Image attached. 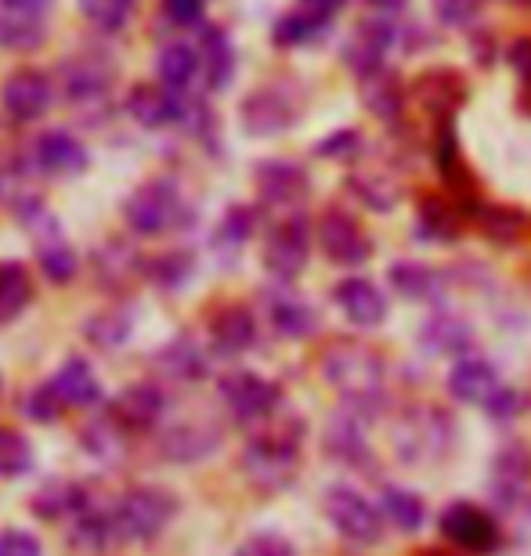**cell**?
I'll return each mask as SVG.
<instances>
[{
  "label": "cell",
  "instance_id": "cell-1",
  "mask_svg": "<svg viewBox=\"0 0 531 556\" xmlns=\"http://www.w3.org/2000/svg\"><path fill=\"white\" fill-rule=\"evenodd\" d=\"M323 380L347 408L372 416L383 394V358L362 340H333L323 351Z\"/></svg>",
  "mask_w": 531,
  "mask_h": 556
},
{
  "label": "cell",
  "instance_id": "cell-2",
  "mask_svg": "<svg viewBox=\"0 0 531 556\" xmlns=\"http://www.w3.org/2000/svg\"><path fill=\"white\" fill-rule=\"evenodd\" d=\"M239 466L257 492H282V488H290L296 481V470H301V422L257 433L242 448Z\"/></svg>",
  "mask_w": 531,
  "mask_h": 556
},
{
  "label": "cell",
  "instance_id": "cell-3",
  "mask_svg": "<svg viewBox=\"0 0 531 556\" xmlns=\"http://www.w3.org/2000/svg\"><path fill=\"white\" fill-rule=\"evenodd\" d=\"M116 528L124 542H152L170 528V520L177 517V498L167 488L156 484H138L127 488L113 506Z\"/></svg>",
  "mask_w": 531,
  "mask_h": 556
},
{
  "label": "cell",
  "instance_id": "cell-4",
  "mask_svg": "<svg viewBox=\"0 0 531 556\" xmlns=\"http://www.w3.org/2000/svg\"><path fill=\"white\" fill-rule=\"evenodd\" d=\"M452 444V419L441 408L416 405L397 419L394 448L405 463H438Z\"/></svg>",
  "mask_w": 531,
  "mask_h": 556
},
{
  "label": "cell",
  "instance_id": "cell-5",
  "mask_svg": "<svg viewBox=\"0 0 531 556\" xmlns=\"http://www.w3.org/2000/svg\"><path fill=\"white\" fill-rule=\"evenodd\" d=\"M326 517L354 546H376L383 539V514L351 484H333L326 492Z\"/></svg>",
  "mask_w": 531,
  "mask_h": 556
},
{
  "label": "cell",
  "instance_id": "cell-6",
  "mask_svg": "<svg viewBox=\"0 0 531 556\" xmlns=\"http://www.w3.org/2000/svg\"><path fill=\"white\" fill-rule=\"evenodd\" d=\"M124 217L138 236H163L181 217V192L167 177L146 181L138 192H130V199L124 203Z\"/></svg>",
  "mask_w": 531,
  "mask_h": 556
},
{
  "label": "cell",
  "instance_id": "cell-7",
  "mask_svg": "<svg viewBox=\"0 0 531 556\" xmlns=\"http://www.w3.org/2000/svg\"><path fill=\"white\" fill-rule=\"evenodd\" d=\"M220 402L228 405V413L236 422H268L275 416V408L282 402L279 383L264 380L257 372H231L220 380Z\"/></svg>",
  "mask_w": 531,
  "mask_h": 556
},
{
  "label": "cell",
  "instance_id": "cell-8",
  "mask_svg": "<svg viewBox=\"0 0 531 556\" xmlns=\"http://www.w3.org/2000/svg\"><path fill=\"white\" fill-rule=\"evenodd\" d=\"M318 247L340 268H362L372 257V239L365 236L358 220L337 206L318 217Z\"/></svg>",
  "mask_w": 531,
  "mask_h": 556
},
{
  "label": "cell",
  "instance_id": "cell-9",
  "mask_svg": "<svg viewBox=\"0 0 531 556\" xmlns=\"http://www.w3.org/2000/svg\"><path fill=\"white\" fill-rule=\"evenodd\" d=\"M441 535H445L452 546H459L463 553H473V556H484L500 546V525H495V517L473 503H452L445 514H441Z\"/></svg>",
  "mask_w": 531,
  "mask_h": 556
},
{
  "label": "cell",
  "instance_id": "cell-10",
  "mask_svg": "<svg viewBox=\"0 0 531 556\" xmlns=\"http://www.w3.org/2000/svg\"><path fill=\"white\" fill-rule=\"evenodd\" d=\"M307 253H312V231L301 217H290L271 228L268 242H264V268H268L279 282H290L304 271Z\"/></svg>",
  "mask_w": 531,
  "mask_h": 556
},
{
  "label": "cell",
  "instance_id": "cell-11",
  "mask_svg": "<svg viewBox=\"0 0 531 556\" xmlns=\"http://www.w3.org/2000/svg\"><path fill=\"white\" fill-rule=\"evenodd\" d=\"M296 119V102L282 87H261L242 102V127L253 138H275L290 130Z\"/></svg>",
  "mask_w": 531,
  "mask_h": 556
},
{
  "label": "cell",
  "instance_id": "cell-12",
  "mask_svg": "<svg viewBox=\"0 0 531 556\" xmlns=\"http://www.w3.org/2000/svg\"><path fill=\"white\" fill-rule=\"evenodd\" d=\"M220 444V427L214 419H185L160 433V459L167 463H203Z\"/></svg>",
  "mask_w": 531,
  "mask_h": 556
},
{
  "label": "cell",
  "instance_id": "cell-13",
  "mask_svg": "<svg viewBox=\"0 0 531 556\" xmlns=\"http://www.w3.org/2000/svg\"><path fill=\"white\" fill-rule=\"evenodd\" d=\"M163 413H167V397L152 383H130L109 405V416L127 433H149L152 427H160Z\"/></svg>",
  "mask_w": 531,
  "mask_h": 556
},
{
  "label": "cell",
  "instance_id": "cell-14",
  "mask_svg": "<svg viewBox=\"0 0 531 556\" xmlns=\"http://www.w3.org/2000/svg\"><path fill=\"white\" fill-rule=\"evenodd\" d=\"M503 387L506 383L500 380L495 365L484 358H459L448 372V394L463 405L484 408V413H489L495 397L503 394Z\"/></svg>",
  "mask_w": 531,
  "mask_h": 556
},
{
  "label": "cell",
  "instance_id": "cell-15",
  "mask_svg": "<svg viewBox=\"0 0 531 556\" xmlns=\"http://www.w3.org/2000/svg\"><path fill=\"white\" fill-rule=\"evenodd\" d=\"M394 37H397V29H394L391 18L380 15V18L362 22L358 33L347 40V51H344L347 70L358 76V80H365V76L376 73V70H383V59H387V51H391Z\"/></svg>",
  "mask_w": 531,
  "mask_h": 556
},
{
  "label": "cell",
  "instance_id": "cell-16",
  "mask_svg": "<svg viewBox=\"0 0 531 556\" xmlns=\"http://www.w3.org/2000/svg\"><path fill=\"white\" fill-rule=\"evenodd\" d=\"M531 488V455L521 444H506L492 459V498L500 509H517Z\"/></svg>",
  "mask_w": 531,
  "mask_h": 556
},
{
  "label": "cell",
  "instance_id": "cell-17",
  "mask_svg": "<svg viewBox=\"0 0 531 556\" xmlns=\"http://www.w3.org/2000/svg\"><path fill=\"white\" fill-rule=\"evenodd\" d=\"M0 102H4L8 116L22 119V124H33V119H40L51 109V80L37 70H18L8 76Z\"/></svg>",
  "mask_w": 531,
  "mask_h": 556
},
{
  "label": "cell",
  "instance_id": "cell-18",
  "mask_svg": "<svg viewBox=\"0 0 531 556\" xmlns=\"http://www.w3.org/2000/svg\"><path fill=\"white\" fill-rule=\"evenodd\" d=\"M333 296H337V307L344 311V318L351 321V326L372 329V326H380V321L387 318L383 289L376 282H369V278H362V275L344 278V282L337 286Z\"/></svg>",
  "mask_w": 531,
  "mask_h": 556
},
{
  "label": "cell",
  "instance_id": "cell-19",
  "mask_svg": "<svg viewBox=\"0 0 531 556\" xmlns=\"http://www.w3.org/2000/svg\"><path fill=\"white\" fill-rule=\"evenodd\" d=\"M253 181L271 206H293L307 195V170L290 160H264Z\"/></svg>",
  "mask_w": 531,
  "mask_h": 556
},
{
  "label": "cell",
  "instance_id": "cell-20",
  "mask_svg": "<svg viewBox=\"0 0 531 556\" xmlns=\"http://www.w3.org/2000/svg\"><path fill=\"white\" fill-rule=\"evenodd\" d=\"M119 539V528H116V514L113 509H102V506H84L80 514L73 517V528H69V546L80 549V553H105L113 549Z\"/></svg>",
  "mask_w": 531,
  "mask_h": 556
},
{
  "label": "cell",
  "instance_id": "cell-21",
  "mask_svg": "<svg viewBox=\"0 0 531 556\" xmlns=\"http://www.w3.org/2000/svg\"><path fill=\"white\" fill-rule=\"evenodd\" d=\"M127 113H130V119H135V124L149 127V130H160V127L177 124V119L185 116V105L177 102L170 87L141 84L127 98Z\"/></svg>",
  "mask_w": 531,
  "mask_h": 556
},
{
  "label": "cell",
  "instance_id": "cell-22",
  "mask_svg": "<svg viewBox=\"0 0 531 556\" xmlns=\"http://www.w3.org/2000/svg\"><path fill=\"white\" fill-rule=\"evenodd\" d=\"M156 369L170 383H199L210 372V362L192 337H174L167 348L156 351Z\"/></svg>",
  "mask_w": 531,
  "mask_h": 556
},
{
  "label": "cell",
  "instance_id": "cell-23",
  "mask_svg": "<svg viewBox=\"0 0 531 556\" xmlns=\"http://www.w3.org/2000/svg\"><path fill=\"white\" fill-rule=\"evenodd\" d=\"M268 321L282 340H307L318 329L315 307L290 289H279V293L268 296Z\"/></svg>",
  "mask_w": 531,
  "mask_h": 556
},
{
  "label": "cell",
  "instance_id": "cell-24",
  "mask_svg": "<svg viewBox=\"0 0 531 556\" xmlns=\"http://www.w3.org/2000/svg\"><path fill=\"white\" fill-rule=\"evenodd\" d=\"M210 337H214V348L220 354L239 358V354H246L253 343H257V318L239 304L220 307L214 321H210Z\"/></svg>",
  "mask_w": 531,
  "mask_h": 556
},
{
  "label": "cell",
  "instance_id": "cell-25",
  "mask_svg": "<svg viewBox=\"0 0 531 556\" xmlns=\"http://www.w3.org/2000/svg\"><path fill=\"white\" fill-rule=\"evenodd\" d=\"M365 413L358 408H344L333 422H329L326 433V448L333 459L347 463V466H365L369 463V441H365Z\"/></svg>",
  "mask_w": 531,
  "mask_h": 556
},
{
  "label": "cell",
  "instance_id": "cell-26",
  "mask_svg": "<svg viewBox=\"0 0 531 556\" xmlns=\"http://www.w3.org/2000/svg\"><path fill=\"white\" fill-rule=\"evenodd\" d=\"M113 84V65L98 54H76L73 62H65V94L69 102H94L102 98Z\"/></svg>",
  "mask_w": 531,
  "mask_h": 556
},
{
  "label": "cell",
  "instance_id": "cell-27",
  "mask_svg": "<svg viewBox=\"0 0 531 556\" xmlns=\"http://www.w3.org/2000/svg\"><path fill=\"white\" fill-rule=\"evenodd\" d=\"M84 506H91V492L76 481H48L33 495V514H37L43 525H54L62 517H76Z\"/></svg>",
  "mask_w": 531,
  "mask_h": 556
},
{
  "label": "cell",
  "instance_id": "cell-28",
  "mask_svg": "<svg viewBox=\"0 0 531 556\" xmlns=\"http://www.w3.org/2000/svg\"><path fill=\"white\" fill-rule=\"evenodd\" d=\"M37 163L54 177H69V174H80L87 166V149L69 130H48V135L37 141Z\"/></svg>",
  "mask_w": 531,
  "mask_h": 556
},
{
  "label": "cell",
  "instance_id": "cell-29",
  "mask_svg": "<svg viewBox=\"0 0 531 556\" xmlns=\"http://www.w3.org/2000/svg\"><path fill=\"white\" fill-rule=\"evenodd\" d=\"M54 391L62 394V402L69 408H91L102 402V383H98L94 369L84 358H69L54 376Z\"/></svg>",
  "mask_w": 531,
  "mask_h": 556
},
{
  "label": "cell",
  "instance_id": "cell-30",
  "mask_svg": "<svg viewBox=\"0 0 531 556\" xmlns=\"http://www.w3.org/2000/svg\"><path fill=\"white\" fill-rule=\"evenodd\" d=\"M362 98L369 105V113L383 124H394L405 113V87L391 70H376L362 80Z\"/></svg>",
  "mask_w": 531,
  "mask_h": 556
},
{
  "label": "cell",
  "instance_id": "cell-31",
  "mask_svg": "<svg viewBox=\"0 0 531 556\" xmlns=\"http://www.w3.org/2000/svg\"><path fill=\"white\" fill-rule=\"evenodd\" d=\"M413 94L423 102L430 113H452L463 98H467V87H463V80H459V73L456 70H430V73H423L416 80V87H413Z\"/></svg>",
  "mask_w": 531,
  "mask_h": 556
},
{
  "label": "cell",
  "instance_id": "cell-32",
  "mask_svg": "<svg viewBox=\"0 0 531 556\" xmlns=\"http://www.w3.org/2000/svg\"><path fill=\"white\" fill-rule=\"evenodd\" d=\"M29 304H33V278L26 271V264L4 261L0 264V326H11L15 318H22Z\"/></svg>",
  "mask_w": 531,
  "mask_h": 556
},
{
  "label": "cell",
  "instance_id": "cell-33",
  "mask_svg": "<svg viewBox=\"0 0 531 556\" xmlns=\"http://www.w3.org/2000/svg\"><path fill=\"white\" fill-rule=\"evenodd\" d=\"M138 268H141L138 250H130L127 242H119V239L105 242V247L94 253V275H98V282L109 289H124L130 278H138Z\"/></svg>",
  "mask_w": 531,
  "mask_h": 556
},
{
  "label": "cell",
  "instance_id": "cell-34",
  "mask_svg": "<svg viewBox=\"0 0 531 556\" xmlns=\"http://www.w3.org/2000/svg\"><path fill=\"white\" fill-rule=\"evenodd\" d=\"M380 514H383V520L391 528L408 531V535H413V531L423 528L427 506H423V498H419L416 492H408V488L387 484L383 492H380Z\"/></svg>",
  "mask_w": 531,
  "mask_h": 556
},
{
  "label": "cell",
  "instance_id": "cell-35",
  "mask_svg": "<svg viewBox=\"0 0 531 556\" xmlns=\"http://www.w3.org/2000/svg\"><path fill=\"white\" fill-rule=\"evenodd\" d=\"M387 278H391V286L405 300H419V304H427V300H434L441 293V275L423 261H397L391 264V275Z\"/></svg>",
  "mask_w": 531,
  "mask_h": 556
},
{
  "label": "cell",
  "instance_id": "cell-36",
  "mask_svg": "<svg viewBox=\"0 0 531 556\" xmlns=\"http://www.w3.org/2000/svg\"><path fill=\"white\" fill-rule=\"evenodd\" d=\"M199 51L192 43H167L160 54H156V76L163 87H170V91H185L188 84L195 80L199 73Z\"/></svg>",
  "mask_w": 531,
  "mask_h": 556
},
{
  "label": "cell",
  "instance_id": "cell-37",
  "mask_svg": "<svg viewBox=\"0 0 531 556\" xmlns=\"http://www.w3.org/2000/svg\"><path fill=\"white\" fill-rule=\"evenodd\" d=\"M127 438L130 433L119 427V422L113 416H102V419H91L84 427L80 433V444L87 452L94 455V459H102V463H116V459H124V452H127Z\"/></svg>",
  "mask_w": 531,
  "mask_h": 556
},
{
  "label": "cell",
  "instance_id": "cell-38",
  "mask_svg": "<svg viewBox=\"0 0 531 556\" xmlns=\"http://www.w3.org/2000/svg\"><path fill=\"white\" fill-rule=\"evenodd\" d=\"M473 343V329L456 315H434L423 326V348L434 354H467Z\"/></svg>",
  "mask_w": 531,
  "mask_h": 556
},
{
  "label": "cell",
  "instance_id": "cell-39",
  "mask_svg": "<svg viewBox=\"0 0 531 556\" xmlns=\"http://www.w3.org/2000/svg\"><path fill=\"white\" fill-rule=\"evenodd\" d=\"M347 188H351V195L358 199V203L376 210V214H387V210H394L397 199H402L397 185L383 170H358V174H351Z\"/></svg>",
  "mask_w": 531,
  "mask_h": 556
},
{
  "label": "cell",
  "instance_id": "cell-40",
  "mask_svg": "<svg viewBox=\"0 0 531 556\" xmlns=\"http://www.w3.org/2000/svg\"><path fill=\"white\" fill-rule=\"evenodd\" d=\"M203 65H206V84L220 91V87H228L231 73H236V48H231V40L225 37L220 29H206L203 33Z\"/></svg>",
  "mask_w": 531,
  "mask_h": 556
},
{
  "label": "cell",
  "instance_id": "cell-41",
  "mask_svg": "<svg viewBox=\"0 0 531 556\" xmlns=\"http://www.w3.org/2000/svg\"><path fill=\"white\" fill-rule=\"evenodd\" d=\"M326 26H329V18H318L307 8L290 11V15H282L279 22H275V43H279V48H286V51L301 48V43L315 40Z\"/></svg>",
  "mask_w": 531,
  "mask_h": 556
},
{
  "label": "cell",
  "instance_id": "cell-42",
  "mask_svg": "<svg viewBox=\"0 0 531 556\" xmlns=\"http://www.w3.org/2000/svg\"><path fill=\"white\" fill-rule=\"evenodd\" d=\"M43 37V29H40V18L37 15H29V11H4L0 15V43L4 48H15V51H29V48H37Z\"/></svg>",
  "mask_w": 531,
  "mask_h": 556
},
{
  "label": "cell",
  "instance_id": "cell-43",
  "mask_svg": "<svg viewBox=\"0 0 531 556\" xmlns=\"http://www.w3.org/2000/svg\"><path fill=\"white\" fill-rule=\"evenodd\" d=\"M84 332H87V340H91L94 348L116 351L119 343H127V337H130V315L109 307V311H102V315H94L91 321H87Z\"/></svg>",
  "mask_w": 531,
  "mask_h": 556
},
{
  "label": "cell",
  "instance_id": "cell-44",
  "mask_svg": "<svg viewBox=\"0 0 531 556\" xmlns=\"http://www.w3.org/2000/svg\"><path fill=\"white\" fill-rule=\"evenodd\" d=\"M33 470V444L29 438H22L18 430L0 427V477L15 481V477Z\"/></svg>",
  "mask_w": 531,
  "mask_h": 556
},
{
  "label": "cell",
  "instance_id": "cell-45",
  "mask_svg": "<svg viewBox=\"0 0 531 556\" xmlns=\"http://www.w3.org/2000/svg\"><path fill=\"white\" fill-rule=\"evenodd\" d=\"M419 228H423L430 239L448 242L459 236V214L445 199H423V206H419Z\"/></svg>",
  "mask_w": 531,
  "mask_h": 556
},
{
  "label": "cell",
  "instance_id": "cell-46",
  "mask_svg": "<svg viewBox=\"0 0 531 556\" xmlns=\"http://www.w3.org/2000/svg\"><path fill=\"white\" fill-rule=\"evenodd\" d=\"M478 225L484 236L492 242H500V247H510V242L524 231L521 214H514V210H506V206H484L478 214Z\"/></svg>",
  "mask_w": 531,
  "mask_h": 556
},
{
  "label": "cell",
  "instance_id": "cell-47",
  "mask_svg": "<svg viewBox=\"0 0 531 556\" xmlns=\"http://www.w3.org/2000/svg\"><path fill=\"white\" fill-rule=\"evenodd\" d=\"M18 408H22V413H26V419H33V422H54L69 405L62 402V394L54 391V383H37L26 397H22V405H18Z\"/></svg>",
  "mask_w": 531,
  "mask_h": 556
},
{
  "label": "cell",
  "instance_id": "cell-48",
  "mask_svg": "<svg viewBox=\"0 0 531 556\" xmlns=\"http://www.w3.org/2000/svg\"><path fill=\"white\" fill-rule=\"evenodd\" d=\"M130 8H135V0H80L84 18L105 33L124 29V22L130 18Z\"/></svg>",
  "mask_w": 531,
  "mask_h": 556
},
{
  "label": "cell",
  "instance_id": "cell-49",
  "mask_svg": "<svg viewBox=\"0 0 531 556\" xmlns=\"http://www.w3.org/2000/svg\"><path fill=\"white\" fill-rule=\"evenodd\" d=\"M40 268H43V275L51 278V282L65 286V282H73V275H76V253L59 239L43 242V247H40Z\"/></svg>",
  "mask_w": 531,
  "mask_h": 556
},
{
  "label": "cell",
  "instance_id": "cell-50",
  "mask_svg": "<svg viewBox=\"0 0 531 556\" xmlns=\"http://www.w3.org/2000/svg\"><path fill=\"white\" fill-rule=\"evenodd\" d=\"M253 228H257V210H253V206H231L225 214V220H220L217 239H225L228 247H242V242L253 236Z\"/></svg>",
  "mask_w": 531,
  "mask_h": 556
},
{
  "label": "cell",
  "instance_id": "cell-51",
  "mask_svg": "<svg viewBox=\"0 0 531 556\" xmlns=\"http://www.w3.org/2000/svg\"><path fill=\"white\" fill-rule=\"evenodd\" d=\"M438 170L452 188H459L467 181V170L459 166V144H456V135H452V127L438 130Z\"/></svg>",
  "mask_w": 531,
  "mask_h": 556
},
{
  "label": "cell",
  "instance_id": "cell-52",
  "mask_svg": "<svg viewBox=\"0 0 531 556\" xmlns=\"http://www.w3.org/2000/svg\"><path fill=\"white\" fill-rule=\"evenodd\" d=\"M481 4L484 0H434V15L441 26L463 29V26H473V18L481 15Z\"/></svg>",
  "mask_w": 531,
  "mask_h": 556
},
{
  "label": "cell",
  "instance_id": "cell-53",
  "mask_svg": "<svg viewBox=\"0 0 531 556\" xmlns=\"http://www.w3.org/2000/svg\"><path fill=\"white\" fill-rule=\"evenodd\" d=\"M236 556H296V546L279 531H257V535L242 542Z\"/></svg>",
  "mask_w": 531,
  "mask_h": 556
},
{
  "label": "cell",
  "instance_id": "cell-54",
  "mask_svg": "<svg viewBox=\"0 0 531 556\" xmlns=\"http://www.w3.org/2000/svg\"><path fill=\"white\" fill-rule=\"evenodd\" d=\"M188 275H192V257L188 253H167V257H160L152 264V278H156V286L163 289H177L188 282Z\"/></svg>",
  "mask_w": 531,
  "mask_h": 556
},
{
  "label": "cell",
  "instance_id": "cell-55",
  "mask_svg": "<svg viewBox=\"0 0 531 556\" xmlns=\"http://www.w3.org/2000/svg\"><path fill=\"white\" fill-rule=\"evenodd\" d=\"M0 556H43V546L37 535L22 528H4L0 531Z\"/></svg>",
  "mask_w": 531,
  "mask_h": 556
},
{
  "label": "cell",
  "instance_id": "cell-56",
  "mask_svg": "<svg viewBox=\"0 0 531 556\" xmlns=\"http://www.w3.org/2000/svg\"><path fill=\"white\" fill-rule=\"evenodd\" d=\"M206 11V0H163V15H167L174 26H199Z\"/></svg>",
  "mask_w": 531,
  "mask_h": 556
},
{
  "label": "cell",
  "instance_id": "cell-57",
  "mask_svg": "<svg viewBox=\"0 0 531 556\" xmlns=\"http://www.w3.org/2000/svg\"><path fill=\"white\" fill-rule=\"evenodd\" d=\"M358 152V130H337L333 138L318 144V155H333V160H351Z\"/></svg>",
  "mask_w": 531,
  "mask_h": 556
},
{
  "label": "cell",
  "instance_id": "cell-58",
  "mask_svg": "<svg viewBox=\"0 0 531 556\" xmlns=\"http://www.w3.org/2000/svg\"><path fill=\"white\" fill-rule=\"evenodd\" d=\"M517 413H521V394H517L514 387H503V394L492 402L489 416H492V419H514Z\"/></svg>",
  "mask_w": 531,
  "mask_h": 556
},
{
  "label": "cell",
  "instance_id": "cell-59",
  "mask_svg": "<svg viewBox=\"0 0 531 556\" xmlns=\"http://www.w3.org/2000/svg\"><path fill=\"white\" fill-rule=\"evenodd\" d=\"M510 62H514V70L524 76V80H531V40H517L514 43Z\"/></svg>",
  "mask_w": 531,
  "mask_h": 556
},
{
  "label": "cell",
  "instance_id": "cell-60",
  "mask_svg": "<svg viewBox=\"0 0 531 556\" xmlns=\"http://www.w3.org/2000/svg\"><path fill=\"white\" fill-rule=\"evenodd\" d=\"M344 4H347V0H301V8H307L318 18H333Z\"/></svg>",
  "mask_w": 531,
  "mask_h": 556
},
{
  "label": "cell",
  "instance_id": "cell-61",
  "mask_svg": "<svg viewBox=\"0 0 531 556\" xmlns=\"http://www.w3.org/2000/svg\"><path fill=\"white\" fill-rule=\"evenodd\" d=\"M4 4H8L11 11H29V15H40V11L48 8L51 0H4Z\"/></svg>",
  "mask_w": 531,
  "mask_h": 556
},
{
  "label": "cell",
  "instance_id": "cell-62",
  "mask_svg": "<svg viewBox=\"0 0 531 556\" xmlns=\"http://www.w3.org/2000/svg\"><path fill=\"white\" fill-rule=\"evenodd\" d=\"M369 4H372L376 11H380V15H387V11H397V8H402L405 0H369Z\"/></svg>",
  "mask_w": 531,
  "mask_h": 556
}]
</instances>
